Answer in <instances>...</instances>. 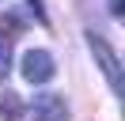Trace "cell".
Masks as SVG:
<instances>
[{"mask_svg": "<svg viewBox=\"0 0 125 121\" xmlns=\"http://www.w3.org/2000/svg\"><path fill=\"white\" fill-rule=\"evenodd\" d=\"M8 72H11V38L0 34V80H8Z\"/></svg>", "mask_w": 125, "mask_h": 121, "instance_id": "obj_5", "label": "cell"}, {"mask_svg": "<svg viewBox=\"0 0 125 121\" xmlns=\"http://www.w3.org/2000/svg\"><path fill=\"white\" fill-rule=\"evenodd\" d=\"M0 117L4 121H19L23 117V102H19L11 91H0Z\"/></svg>", "mask_w": 125, "mask_h": 121, "instance_id": "obj_4", "label": "cell"}, {"mask_svg": "<svg viewBox=\"0 0 125 121\" xmlns=\"http://www.w3.org/2000/svg\"><path fill=\"white\" fill-rule=\"evenodd\" d=\"M121 11H125V0H110V15H114V19H121Z\"/></svg>", "mask_w": 125, "mask_h": 121, "instance_id": "obj_6", "label": "cell"}, {"mask_svg": "<svg viewBox=\"0 0 125 121\" xmlns=\"http://www.w3.org/2000/svg\"><path fill=\"white\" fill-rule=\"evenodd\" d=\"M34 117L38 121H68V106H64V98L57 95V91H42V95H34Z\"/></svg>", "mask_w": 125, "mask_h": 121, "instance_id": "obj_3", "label": "cell"}, {"mask_svg": "<svg viewBox=\"0 0 125 121\" xmlns=\"http://www.w3.org/2000/svg\"><path fill=\"white\" fill-rule=\"evenodd\" d=\"M53 72H57V64L46 49H31L23 57V80L27 83H46V80H53Z\"/></svg>", "mask_w": 125, "mask_h": 121, "instance_id": "obj_2", "label": "cell"}, {"mask_svg": "<svg viewBox=\"0 0 125 121\" xmlns=\"http://www.w3.org/2000/svg\"><path fill=\"white\" fill-rule=\"evenodd\" d=\"M87 45H91V53H95V60H99V68L106 72L110 91H114V95H121V64H117V53L110 49L102 38H95V34H87Z\"/></svg>", "mask_w": 125, "mask_h": 121, "instance_id": "obj_1", "label": "cell"}]
</instances>
